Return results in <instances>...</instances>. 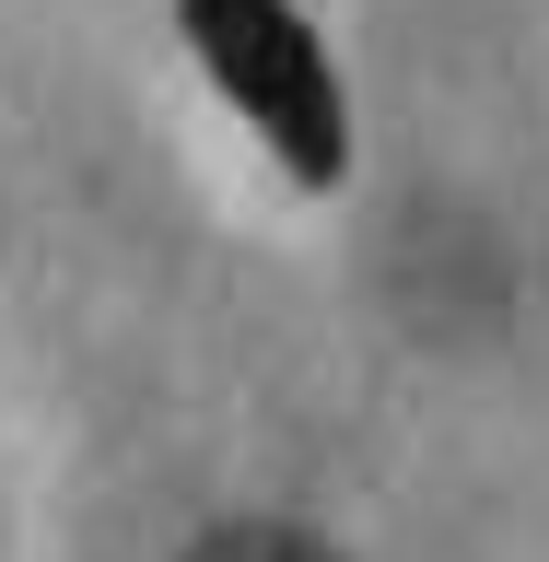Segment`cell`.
<instances>
[{"mask_svg":"<svg viewBox=\"0 0 549 562\" xmlns=\"http://www.w3.org/2000/svg\"><path fill=\"white\" fill-rule=\"evenodd\" d=\"M175 24H187L199 70L235 94V117L270 140L305 188H328V176H340L351 117H340V82H328V47L305 35V12H293V0H175Z\"/></svg>","mask_w":549,"mask_h":562,"instance_id":"cell-1","label":"cell"},{"mask_svg":"<svg viewBox=\"0 0 549 562\" xmlns=\"http://www.w3.org/2000/svg\"><path fill=\"white\" fill-rule=\"evenodd\" d=\"M187 562H328V551H316L305 527H222V539H199Z\"/></svg>","mask_w":549,"mask_h":562,"instance_id":"cell-2","label":"cell"}]
</instances>
